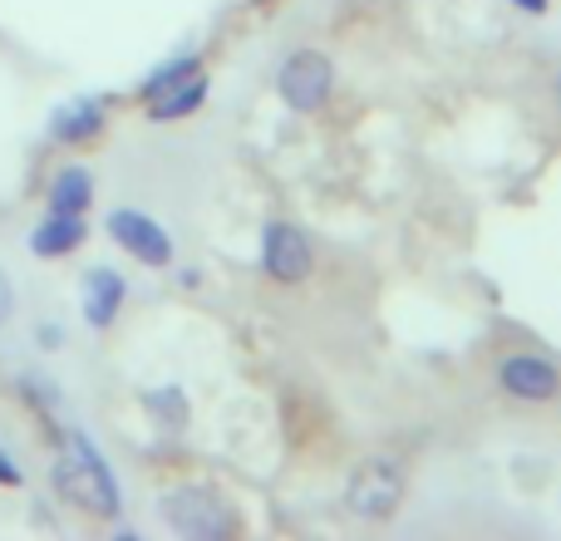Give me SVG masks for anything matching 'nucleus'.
<instances>
[{
    "label": "nucleus",
    "mask_w": 561,
    "mask_h": 541,
    "mask_svg": "<svg viewBox=\"0 0 561 541\" xmlns=\"http://www.w3.org/2000/svg\"><path fill=\"white\" fill-rule=\"evenodd\" d=\"M49 483L65 497L69 507H84L94 517H118L124 513V493H118V477L108 468V458L99 453V444L84 434V428H69L65 444L55 453V468H49Z\"/></svg>",
    "instance_id": "obj_1"
},
{
    "label": "nucleus",
    "mask_w": 561,
    "mask_h": 541,
    "mask_svg": "<svg viewBox=\"0 0 561 541\" xmlns=\"http://www.w3.org/2000/svg\"><path fill=\"white\" fill-rule=\"evenodd\" d=\"M35 339H39V345H45V349H59V325H55V320H45V325H35Z\"/></svg>",
    "instance_id": "obj_17"
},
{
    "label": "nucleus",
    "mask_w": 561,
    "mask_h": 541,
    "mask_svg": "<svg viewBox=\"0 0 561 541\" xmlns=\"http://www.w3.org/2000/svg\"><path fill=\"white\" fill-rule=\"evenodd\" d=\"M409 493V473L394 453H369L365 463L350 473L345 483V507L359 522H389V517L404 507Z\"/></svg>",
    "instance_id": "obj_2"
},
{
    "label": "nucleus",
    "mask_w": 561,
    "mask_h": 541,
    "mask_svg": "<svg viewBox=\"0 0 561 541\" xmlns=\"http://www.w3.org/2000/svg\"><path fill=\"white\" fill-rule=\"evenodd\" d=\"M557 99H561V74H557Z\"/></svg>",
    "instance_id": "obj_19"
},
{
    "label": "nucleus",
    "mask_w": 561,
    "mask_h": 541,
    "mask_svg": "<svg viewBox=\"0 0 561 541\" xmlns=\"http://www.w3.org/2000/svg\"><path fill=\"white\" fill-rule=\"evenodd\" d=\"M84 242H89V222H84V212H45V217L35 222V232H30V252L45 256V262L79 252Z\"/></svg>",
    "instance_id": "obj_10"
},
{
    "label": "nucleus",
    "mask_w": 561,
    "mask_h": 541,
    "mask_svg": "<svg viewBox=\"0 0 561 541\" xmlns=\"http://www.w3.org/2000/svg\"><path fill=\"white\" fill-rule=\"evenodd\" d=\"M49 212H89V203H94V173H89L84 163H69L59 168L55 177H49Z\"/></svg>",
    "instance_id": "obj_11"
},
{
    "label": "nucleus",
    "mask_w": 561,
    "mask_h": 541,
    "mask_svg": "<svg viewBox=\"0 0 561 541\" xmlns=\"http://www.w3.org/2000/svg\"><path fill=\"white\" fill-rule=\"evenodd\" d=\"M158 513H163V522L173 527L178 537H187V541H222V537L237 532L232 507H227L213 487H197V483L173 487Z\"/></svg>",
    "instance_id": "obj_3"
},
{
    "label": "nucleus",
    "mask_w": 561,
    "mask_h": 541,
    "mask_svg": "<svg viewBox=\"0 0 561 541\" xmlns=\"http://www.w3.org/2000/svg\"><path fill=\"white\" fill-rule=\"evenodd\" d=\"M193 74H203V55H178V59H163V65L153 69V74L138 84V99L144 104H153L158 94H168V89H178L183 79H193Z\"/></svg>",
    "instance_id": "obj_13"
},
{
    "label": "nucleus",
    "mask_w": 561,
    "mask_h": 541,
    "mask_svg": "<svg viewBox=\"0 0 561 541\" xmlns=\"http://www.w3.org/2000/svg\"><path fill=\"white\" fill-rule=\"evenodd\" d=\"M203 104H207V74H193V79H183L178 89L158 94L153 104H148V118H153V124H178V118L197 114Z\"/></svg>",
    "instance_id": "obj_12"
},
{
    "label": "nucleus",
    "mask_w": 561,
    "mask_h": 541,
    "mask_svg": "<svg viewBox=\"0 0 561 541\" xmlns=\"http://www.w3.org/2000/svg\"><path fill=\"white\" fill-rule=\"evenodd\" d=\"M330 89H335V65H330V55H320V49H296V55H286V65L276 69V94H280V104L296 108V114H320Z\"/></svg>",
    "instance_id": "obj_4"
},
{
    "label": "nucleus",
    "mask_w": 561,
    "mask_h": 541,
    "mask_svg": "<svg viewBox=\"0 0 561 541\" xmlns=\"http://www.w3.org/2000/svg\"><path fill=\"white\" fill-rule=\"evenodd\" d=\"M20 483H25V473H20L15 453H10V448L0 444V487H20Z\"/></svg>",
    "instance_id": "obj_15"
},
{
    "label": "nucleus",
    "mask_w": 561,
    "mask_h": 541,
    "mask_svg": "<svg viewBox=\"0 0 561 541\" xmlns=\"http://www.w3.org/2000/svg\"><path fill=\"white\" fill-rule=\"evenodd\" d=\"M104 134V99H69L49 114V138L65 148H84Z\"/></svg>",
    "instance_id": "obj_9"
},
{
    "label": "nucleus",
    "mask_w": 561,
    "mask_h": 541,
    "mask_svg": "<svg viewBox=\"0 0 561 541\" xmlns=\"http://www.w3.org/2000/svg\"><path fill=\"white\" fill-rule=\"evenodd\" d=\"M10 310H15V286H10V276L0 270V325L10 320Z\"/></svg>",
    "instance_id": "obj_16"
},
{
    "label": "nucleus",
    "mask_w": 561,
    "mask_h": 541,
    "mask_svg": "<svg viewBox=\"0 0 561 541\" xmlns=\"http://www.w3.org/2000/svg\"><path fill=\"white\" fill-rule=\"evenodd\" d=\"M79 290H84L89 330H108L118 320V310H124V300H128V280L118 276L114 266H89L84 280H79Z\"/></svg>",
    "instance_id": "obj_8"
},
{
    "label": "nucleus",
    "mask_w": 561,
    "mask_h": 541,
    "mask_svg": "<svg viewBox=\"0 0 561 541\" xmlns=\"http://www.w3.org/2000/svg\"><path fill=\"white\" fill-rule=\"evenodd\" d=\"M497 389L507 399H523V404H547L561 394V369L542 355H507L497 365Z\"/></svg>",
    "instance_id": "obj_7"
},
{
    "label": "nucleus",
    "mask_w": 561,
    "mask_h": 541,
    "mask_svg": "<svg viewBox=\"0 0 561 541\" xmlns=\"http://www.w3.org/2000/svg\"><path fill=\"white\" fill-rule=\"evenodd\" d=\"M513 5H517V10H533V15H542L547 0H513Z\"/></svg>",
    "instance_id": "obj_18"
},
{
    "label": "nucleus",
    "mask_w": 561,
    "mask_h": 541,
    "mask_svg": "<svg viewBox=\"0 0 561 541\" xmlns=\"http://www.w3.org/2000/svg\"><path fill=\"white\" fill-rule=\"evenodd\" d=\"M144 408L163 418L168 428H183V424H187V399H183V389H173V384H168V389H148V394H144Z\"/></svg>",
    "instance_id": "obj_14"
},
{
    "label": "nucleus",
    "mask_w": 561,
    "mask_h": 541,
    "mask_svg": "<svg viewBox=\"0 0 561 541\" xmlns=\"http://www.w3.org/2000/svg\"><path fill=\"white\" fill-rule=\"evenodd\" d=\"M262 270L276 280V286H300V280L316 270V246L286 217H272L262 227Z\"/></svg>",
    "instance_id": "obj_5"
},
{
    "label": "nucleus",
    "mask_w": 561,
    "mask_h": 541,
    "mask_svg": "<svg viewBox=\"0 0 561 541\" xmlns=\"http://www.w3.org/2000/svg\"><path fill=\"white\" fill-rule=\"evenodd\" d=\"M104 227L138 266H153V270L173 266V237H168V227L158 222V217L138 212V207H114Z\"/></svg>",
    "instance_id": "obj_6"
}]
</instances>
